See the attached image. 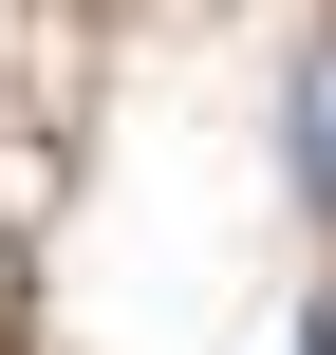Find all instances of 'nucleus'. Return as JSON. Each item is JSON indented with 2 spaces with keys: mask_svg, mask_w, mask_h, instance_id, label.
Instances as JSON below:
<instances>
[{
  "mask_svg": "<svg viewBox=\"0 0 336 355\" xmlns=\"http://www.w3.org/2000/svg\"><path fill=\"white\" fill-rule=\"evenodd\" d=\"M281 131H299V206H336V37L299 56V112H281Z\"/></svg>",
  "mask_w": 336,
  "mask_h": 355,
  "instance_id": "obj_1",
  "label": "nucleus"
},
{
  "mask_svg": "<svg viewBox=\"0 0 336 355\" xmlns=\"http://www.w3.org/2000/svg\"><path fill=\"white\" fill-rule=\"evenodd\" d=\"M318 355H336V337H318Z\"/></svg>",
  "mask_w": 336,
  "mask_h": 355,
  "instance_id": "obj_2",
  "label": "nucleus"
}]
</instances>
